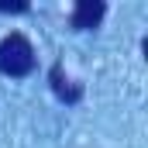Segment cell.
<instances>
[{
  "mask_svg": "<svg viewBox=\"0 0 148 148\" xmlns=\"http://www.w3.org/2000/svg\"><path fill=\"white\" fill-rule=\"evenodd\" d=\"M35 69V48L21 31L0 38V73L3 76H28Z\"/></svg>",
  "mask_w": 148,
  "mask_h": 148,
  "instance_id": "1",
  "label": "cell"
},
{
  "mask_svg": "<svg viewBox=\"0 0 148 148\" xmlns=\"http://www.w3.org/2000/svg\"><path fill=\"white\" fill-rule=\"evenodd\" d=\"M52 86H55V93H59L62 100H69V103L79 100V86H69V79L62 76V66H55V69H52Z\"/></svg>",
  "mask_w": 148,
  "mask_h": 148,
  "instance_id": "3",
  "label": "cell"
},
{
  "mask_svg": "<svg viewBox=\"0 0 148 148\" xmlns=\"http://www.w3.org/2000/svg\"><path fill=\"white\" fill-rule=\"evenodd\" d=\"M103 0H79L73 10V28L76 31H90V28H97L100 21H103Z\"/></svg>",
  "mask_w": 148,
  "mask_h": 148,
  "instance_id": "2",
  "label": "cell"
},
{
  "mask_svg": "<svg viewBox=\"0 0 148 148\" xmlns=\"http://www.w3.org/2000/svg\"><path fill=\"white\" fill-rule=\"evenodd\" d=\"M0 10H28V3H0Z\"/></svg>",
  "mask_w": 148,
  "mask_h": 148,
  "instance_id": "4",
  "label": "cell"
}]
</instances>
